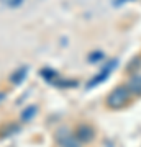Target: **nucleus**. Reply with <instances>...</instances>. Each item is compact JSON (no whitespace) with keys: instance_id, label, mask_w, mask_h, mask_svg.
I'll return each mask as SVG.
<instances>
[{"instance_id":"7ed1b4c3","label":"nucleus","mask_w":141,"mask_h":147,"mask_svg":"<svg viewBox=\"0 0 141 147\" xmlns=\"http://www.w3.org/2000/svg\"><path fill=\"white\" fill-rule=\"evenodd\" d=\"M59 142H61L63 147H79V139H76L74 136H66Z\"/></svg>"},{"instance_id":"f257e3e1","label":"nucleus","mask_w":141,"mask_h":147,"mask_svg":"<svg viewBox=\"0 0 141 147\" xmlns=\"http://www.w3.org/2000/svg\"><path fill=\"white\" fill-rule=\"evenodd\" d=\"M130 98H131V93H130V90H128V87L126 85L125 87L123 85H118V87H115V88L110 92L108 98H107V105L112 110H120V108L128 105Z\"/></svg>"},{"instance_id":"20e7f679","label":"nucleus","mask_w":141,"mask_h":147,"mask_svg":"<svg viewBox=\"0 0 141 147\" xmlns=\"http://www.w3.org/2000/svg\"><path fill=\"white\" fill-rule=\"evenodd\" d=\"M21 2H23V0H5V3L8 7H18Z\"/></svg>"},{"instance_id":"f03ea898","label":"nucleus","mask_w":141,"mask_h":147,"mask_svg":"<svg viewBox=\"0 0 141 147\" xmlns=\"http://www.w3.org/2000/svg\"><path fill=\"white\" fill-rule=\"evenodd\" d=\"M128 90H130L131 95H141V75H135L128 80L126 84Z\"/></svg>"}]
</instances>
